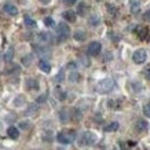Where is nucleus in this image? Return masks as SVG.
I'll return each mask as SVG.
<instances>
[{"mask_svg": "<svg viewBox=\"0 0 150 150\" xmlns=\"http://www.w3.org/2000/svg\"><path fill=\"white\" fill-rule=\"evenodd\" d=\"M23 22H25V25H26L28 28H36V26H37L36 21H35V19H32L30 17H25Z\"/></svg>", "mask_w": 150, "mask_h": 150, "instance_id": "6ab92c4d", "label": "nucleus"}, {"mask_svg": "<svg viewBox=\"0 0 150 150\" xmlns=\"http://www.w3.org/2000/svg\"><path fill=\"white\" fill-rule=\"evenodd\" d=\"M73 37H74V40H77V41H84L87 39V33L83 29H77L74 32V35H73Z\"/></svg>", "mask_w": 150, "mask_h": 150, "instance_id": "9b49d317", "label": "nucleus"}, {"mask_svg": "<svg viewBox=\"0 0 150 150\" xmlns=\"http://www.w3.org/2000/svg\"><path fill=\"white\" fill-rule=\"evenodd\" d=\"M108 11H109V14L110 15H117V8L114 7V6H110V4H108Z\"/></svg>", "mask_w": 150, "mask_h": 150, "instance_id": "a878e982", "label": "nucleus"}, {"mask_svg": "<svg viewBox=\"0 0 150 150\" xmlns=\"http://www.w3.org/2000/svg\"><path fill=\"white\" fill-rule=\"evenodd\" d=\"M135 33L138 35V37L141 40H149V28L147 26L139 25V26L135 28Z\"/></svg>", "mask_w": 150, "mask_h": 150, "instance_id": "0eeeda50", "label": "nucleus"}, {"mask_svg": "<svg viewBox=\"0 0 150 150\" xmlns=\"http://www.w3.org/2000/svg\"><path fill=\"white\" fill-rule=\"evenodd\" d=\"M96 142V135L94 132L91 131H87L83 134L81 139H80V145H84V146H90V145H94Z\"/></svg>", "mask_w": 150, "mask_h": 150, "instance_id": "20e7f679", "label": "nucleus"}, {"mask_svg": "<svg viewBox=\"0 0 150 150\" xmlns=\"http://www.w3.org/2000/svg\"><path fill=\"white\" fill-rule=\"evenodd\" d=\"M114 88V81L112 79H103L96 84V91L99 94H108Z\"/></svg>", "mask_w": 150, "mask_h": 150, "instance_id": "f03ea898", "label": "nucleus"}, {"mask_svg": "<svg viewBox=\"0 0 150 150\" xmlns=\"http://www.w3.org/2000/svg\"><path fill=\"white\" fill-rule=\"evenodd\" d=\"M103 129H105L106 132H114V131H117V129H118V123H117V121L109 123L108 125H105Z\"/></svg>", "mask_w": 150, "mask_h": 150, "instance_id": "dca6fc26", "label": "nucleus"}, {"mask_svg": "<svg viewBox=\"0 0 150 150\" xmlns=\"http://www.w3.org/2000/svg\"><path fill=\"white\" fill-rule=\"evenodd\" d=\"M145 77L147 79L150 81V69H147V70H145Z\"/></svg>", "mask_w": 150, "mask_h": 150, "instance_id": "473e14b6", "label": "nucleus"}, {"mask_svg": "<svg viewBox=\"0 0 150 150\" xmlns=\"http://www.w3.org/2000/svg\"><path fill=\"white\" fill-rule=\"evenodd\" d=\"M74 66H76V65L73 64V62H70V64L68 65V68H69V69H74Z\"/></svg>", "mask_w": 150, "mask_h": 150, "instance_id": "c9c22d12", "label": "nucleus"}, {"mask_svg": "<svg viewBox=\"0 0 150 150\" xmlns=\"http://www.w3.org/2000/svg\"><path fill=\"white\" fill-rule=\"evenodd\" d=\"M139 8H141V6H139V3L134 0V1L131 3V13H132V14H137L138 11H139Z\"/></svg>", "mask_w": 150, "mask_h": 150, "instance_id": "aec40b11", "label": "nucleus"}, {"mask_svg": "<svg viewBox=\"0 0 150 150\" xmlns=\"http://www.w3.org/2000/svg\"><path fill=\"white\" fill-rule=\"evenodd\" d=\"M66 113H68V112H66V110H61V120H62V121H66V120H68L69 117H66Z\"/></svg>", "mask_w": 150, "mask_h": 150, "instance_id": "c85d7f7f", "label": "nucleus"}, {"mask_svg": "<svg viewBox=\"0 0 150 150\" xmlns=\"http://www.w3.org/2000/svg\"><path fill=\"white\" fill-rule=\"evenodd\" d=\"M46 99H47V95L44 94V95H41V96H39V98H37V103H43Z\"/></svg>", "mask_w": 150, "mask_h": 150, "instance_id": "c756f323", "label": "nucleus"}, {"mask_svg": "<svg viewBox=\"0 0 150 150\" xmlns=\"http://www.w3.org/2000/svg\"><path fill=\"white\" fill-rule=\"evenodd\" d=\"M39 1H40L41 4H48V3H50L51 0H39Z\"/></svg>", "mask_w": 150, "mask_h": 150, "instance_id": "f704fd0d", "label": "nucleus"}, {"mask_svg": "<svg viewBox=\"0 0 150 150\" xmlns=\"http://www.w3.org/2000/svg\"><path fill=\"white\" fill-rule=\"evenodd\" d=\"M90 11V7L86 4V3H81V4L79 6V8H77V13L80 14V15H86L87 13Z\"/></svg>", "mask_w": 150, "mask_h": 150, "instance_id": "a211bd4d", "label": "nucleus"}, {"mask_svg": "<svg viewBox=\"0 0 150 150\" xmlns=\"http://www.w3.org/2000/svg\"><path fill=\"white\" fill-rule=\"evenodd\" d=\"M146 59H147V52H146L145 50H142V48L141 50H137L135 52H134V55H132V61L138 65L143 64Z\"/></svg>", "mask_w": 150, "mask_h": 150, "instance_id": "39448f33", "label": "nucleus"}, {"mask_svg": "<svg viewBox=\"0 0 150 150\" xmlns=\"http://www.w3.org/2000/svg\"><path fill=\"white\" fill-rule=\"evenodd\" d=\"M76 139V132L73 129H66V131L59 132L57 135V141L62 145H68V143H72L73 141Z\"/></svg>", "mask_w": 150, "mask_h": 150, "instance_id": "f257e3e1", "label": "nucleus"}, {"mask_svg": "<svg viewBox=\"0 0 150 150\" xmlns=\"http://www.w3.org/2000/svg\"><path fill=\"white\" fill-rule=\"evenodd\" d=\"M135 129H137L138 132L143 134V132H146L149 129V124H147V121H145V120H138L137 123H135Z\"/></svg>", "mask_w": 150, "mask_h": 150, "instance_id": "6e6552de", "label": "nucleus"}, {"mask_svg": "<svg viewBox=\"0 0 150 150\" xmlns=\"http://www.w3.org/2000/svg\"><path fill=\"white\" fill-rule=\"evenodd\" d=\"M69 79H70V81L77 83L79 80H80V74H79L77 72H72L70 73V76H69Z\"/></svg>", "mask_w": 150, "mask_h": 150, "instance_id": "412c9836", "label": "nucleus"}, {"mask_svg": "<svg viewBox=\"0 0 150 150\" xmlns=\"http://www.w3.org/2000/svg\"><path fill=\"white\" fill-rule=\"evenodd\" d=\"M100 50H102V46H100L99 41H92L90 43V46H88V55H91V57H96V55L100 54Z\"/></svg>", "mask_w": 150, "mask_h": 150, "instance_id": "423d86ee", "label": "nucleus"}, {"mask_svg": "<svg viewBox=\"0 0 150 150\" xmlns=\"http://www.w3.org/2000/svg\"><path fill=\"white\" fill-rule=\"evenodd\" d=\"M44 25L48 28H52L54 26V19L50 18V17H47V18H44Z\"/></svg>", "mask_w": 150, "mask_h": 150, "instance_id": "393cba45", "label": "nucleus"}, {"mask_svg": "<svg viewBox=\"0 0 150 150\" xmlns=\"http://www.w3.org/2000/svg\"><path fill=\"white\" fill-rule=\"evenodd\" d=\"M39 81H37L36 79H28L26 80V88L28 90H30V91H37L39 90Z\"/></svg>", "mask_w": 150, "mask_h": 150, "instance_id": "1a4fd4ad", "label": "nucleus"}, {"mask_svg": "<svg viewBox=\"0 0 150 150\" xmlns=\"http://www.w3.org/2000/svg\"><path fill=\"white\" fill-rule=\"evenodd\" d=\"M64 3H66V4H74L76 0H64Z\"/></svg>", "mask_w": 150, "mask_h": 150, "instance_id": "72a5a7b5", "label": "nucleus"}, {"mask_svg": "<svg viewBox=\"0 0 150 150\" xmlns=\"http://www.w3.org/2000/svg\"><path fill=\"white\" fill-rule=\"evenodd\" d=\"M98 23H99V17L94 14V15L91 17V18H90V25H92V26H96Z\"/></svg>", "mask_w": 150, "mask_h": 150, "instance_id": "4be33fe9", "label": "nucleus"}, {"mask_svg": "<svg viewBox=\"0 0 150 150\" xmlns=\"http://www.w3.org/2000/svg\"><path fill=\"white\" fill-rule=\"evenodd\" d=\"M39 68H40L41 72H44V73H50L51 72V65L47 62L46 59H41L40 62H39Z\"/></svg>", "mask_w": 150, "mask_h": 150, "instance_id": "4468645a", "label": "nucleus"}, {"mask_svg": "<svg viewBox=\"0 0 150 150\" xmlns=\"http://www.w3.org/2000/svg\"><path fill=\"white\" fill-rule=\"evenodd\" d=\"M4 11L8 14V15H13V17H15V15L18 14V8L14 4H11V3H7V4L4 6Z\"/></svg>", "mask_w": 150, "mask_h": 150, "instance_id": "9d476101", "label": "nucleus"}, {"mask_svg": "<svg viewBox=\"0 0 150 150\" xmlns=\"http://www.w3.org/2000/svg\"><path fill=\"white\" fill-rule=\"evenodd\" d=\"M7 135H8V138H11V139H18L19 131L15 127L11 125V127H8V129H7Z\"/></svg>", "mask_w": 150, "mask_h": 150, "instance_id": "2eb2a0df", "label": "nucleus"}, {"mask_svg": "<svg viewBox=\"0 0 150 150\" xmlns=\"http://www.w3.org/2000/svg\"><path fill=\"white\" fill-rule=\"evenodd\" d=\"M36 52L40 57H44V55H50V48H47L46 46H43V47H36Z\"/></svg>", "mask_w": 150, "mask_h": 150, "instance_id": "f3484780", "label": "nucleus"}, {"mask_svg": "<svg viewBox=\"0 0 150 150\" xmlns=\"http://www.w3.org/2000/svg\"><path fill=\"white\" fill-rule=\"evenodd\" d=\"M39 40L43 43V46H46V44L52 41V36H51V33H40L39 35Z\"/></svg>", "mask_w": 150, "mask_h": 150, "instance_id": "f8f14e48", "label": "nucleus"}, {"mask_svg": "<svg viewBox=\"0 0 150 150\" xmlns=\"http://www.w3.org/2000/svg\"><path fill=\"white\" fill-rule=\"evenodd\" d=\"M13 55H14V50L13 48H8V51L6 52V55H4V59L7 61V62H10L11 61V58H13Z\"/></svg>", "mask_w": 150, "mask_h": 150, "instance_id": "b1692460", "label": "nucleus"}, {"mask_svg": "<svg viewBox=\"0 0 150 150\" xmlns=\"http://www.w3.org/2000/svg\"><path fill=\"white\" fill-rule=\"evenodd\" d=\"M62 17H64L66 21H69V22H74V21H76V13H74V11H72V10L64 11Z\"/></svg>", "mask_w": 150, "mask_h": 150, "instance_id": "ddd939ff", "label": "nucleus"}, {"mask_svg": "<svg viewBox=\"0 0 150 150\" xmlns=\"http://www.w3.org/2000/svg\"><path fill=\"white\" fill-rule=\"evenodd\" d=\"M55 80H57V81H62V80H64V69L58 73V76L55 77Z\"/></svg>", "mask_w": 150, "mask_h": 150, "instance_id": "cd10ccee", "label": "nucleus"}, {"mask_svg": "<svg viewBox=\"0 0 150 150\" xmlns=\"http://www.w3.org/2000/svg\"><path fill=\"white\" fill-rule=\"evenodd\" d=\"M143 19H145L146 22H150V11H147V13L143 14Z\"/></svg>", "mask_w": 150, "mask_h": 150, "instance_id": "7c9ffc66", "label": "nucleus"}, {"mask_svg": "<svg viewBox=\"0 0 150 150\" xmlns=\"http://www.w3.org/2000/svg\"><path fill=\"white\" fill-rule=\"evenodd\" d=\"M19 127L22 128V129H26L29 127V124H28V121H22V123H19Z\"/></svg>", "mask_w": 150, "mask_h": 150, "instance_id": "2f4dec72", "label": "nucleus"}, {"mask_svg": "<svg viewBox=\"0 0 150 150\" xmlns=\"http://www.w3.org/2000/svg\"><path fill=\"white\" fill-rule=\"evenodd\" d=\"M37 109H39V108H37V105L32 103L30 106H29V108H28V112H26V113L28 114H35L37 112Z\"/></svg>", "mask_w": 150, "mask_h": 150, "instance_id": "5701e85b", "label": "nucleus"}, {"mask_svg": "<svg viewBox=\"0 0 150 150\" xmlns=\"http://www.w3.org/2000/svg\"><path fill=\"white\" fill-rule=\"evenodd\" d=\"M143 113H145V116L150 117V105H146L145 108H143Z\"/></svg>", "mask_w": 150, "mask_h": 150, "instance_id": "bb28decb", "label": "nucleus"}, {"mask_svg": "<svg viewBox=\"0 0 150 150\" xmlns=\"http://www.w3.org/2000/svg\"><path fill=\"white\" fill-rule=\"evenodd\" d=\"M59 150H64V149H59Z\"/></svg>", "mask_w": 150, "mask_h": 150, "instance_id": "e433bc0d", "label": "nucleus"}, {"mask_svg": "<svg viewBox=\"0 0 150 150\" xmlns=\"http://www.w3.org/2000/svg\"><path fill=\"white\" fill-rule=\"evenodd\" d=\"M70 35V28L68 26V23H59L57 26V36L59 40H65L68 39Z\"/></svg>", "mask_w": 150, "mask_h": 150, "instance_id": "7ed1b4c3", "label": "nucleus"}]
</instances>
